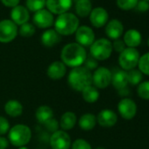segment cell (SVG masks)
Instances as JSON below:
<instances>
[{"mask_svg": "<svg viewBox=\"0 0 149 149\" xmlns=\"http://www.w3.org/2000/svg\"><path fill=\"white\" fill-rule=\"evenodd\" d=\"M87 58V53L84 47L77 43H69L66 45L61 53V61L65 66L70 68L81 67Z\"/></svg>", "mask_w": 149, "mask_h": 149, "instance_id": "1", "label": "cell"}, {"mask_svg": "<svg viewBox=\"0 0 149 149\" xmlns=\"http://www.w3.org/2000/svg\"><path fill=\"white\" fill-rule=\"evenodd\" d=\"M68 84L74 91L82 92L85 88L92 84L91 71L83 66L74 68L68 76Z\"/></svg>", "mask_w": 149, "mask_h": 149, "instance_id": "2", "label": "cell"}, {"mask_svg": "<svg viewBox=\"0 0 149 149\" xmlns=\"http://www.w3.org/2000/svg\"><path fill=\"white\" fill-rule=\"evenodd\" d=\"M32 138V131L23 124H18L10 128L8 132V140L14 146L20 147L27 145Z\"/></svg>", "mask_w": 149, "mask_h": 149, "instance_id": "3", "label": "cell"}, {"mask_svg": "<svg viewBox=\"0 0 149 149\" xmlns=\"http://www.w3.org/2000/svg\"><path fill=\"white\" fill-rule=\"evenodd\" d=\"M79 26V20L76 15L72 13H62L61 14L55 23V31L60 35H70L74 33Z\"/></svg>", "mask_w": 149, "mask_h": 149, "instance_id": "4", "label": "cell"}, {"mask_svg": "<svg viewBox=\"0 0 149 149\" xmlns=\"http://www.w3.org/2000/svg\"><path fill=\"white\" fill-rule=\"evenodd\" d=\"M112 50V43L104 38L94 41L91 46V54L97 61L107 60L111 55Z\"/></svg>", "mask_w": 149, "mask_h": 149, "instance_id": "5", "label": "cell"}, {"mask_svg": "<svg viewBox=\"0 0 149 149\" xmlns=\"http://www.w3.org/2000/svg\"><path fill=\"white\" fill-rule=\"evenodd\" d=\"M140 54L136 48L125 47V49L119 54L118 64L125 71H129L138 66Z\"/></svg>", "mask_w": 149, "mask_h": 149, "instance_id": "6", "label": "cell"}, {"mask_svg": "<svg viewBox=\"0 0 149 149\" xmlns=\"http://www.w3.org/2000/svg\"><path fill=\"white\" fill-rule=\"evenodd\" d=\"M112 73L105 67H99L92 74V84L97 89H105L111 84Z\"/></svg>", "mask_w": 149, "mask_h": 149, "instance_id": "7", "label": "cell"}, {"mask_svg": "<svg viewBox=\"0 0 149 149\" xmlns=\"http://www.w3.org/2000/svg\"><path fill=\"white\" fill-rule=\"evenodd\" d=\"M18 34V28L16 24L12 20L0 21V42L8 43L13 41Z\"/></svg>", "mask_w": 149, "mask_h": 149, "instance_id": "8", "label": "cell"}, {"mask_svg": "<svg viewBox=\"0 0 149 149\" xmlns=\"http://www.w3.org/2000/svg\"><path fill=\"white\" fill-rule=\"evenodd\" d=\"M118 111L124 119L131 120L137 114V104L132 99L124 97L118 104Z\"/></svg>", "mask_w": 149, "mask_h": 149, "instance_id": "9", "label": "cell"}, {"mask_svg": "<svg viewBox=\"0 0 149 149\" xmlns=\"http://www.w3.org/2000/svg\"><path fill=\"white\" fill-rule=\"evenodd\" d=\"M52 149H69L71 146L70 136L63 130H57L50 137Z\"/></svg>", "mask_w": 149, "mask_h": 149, "instance_id": "10", "label": "cell"}, {"mask_svg": "<svg viewBox=\"0 0 149 149\" xmlns=\"http://www.w3.org/2000/svg\"><path fill=\"white\" fill-rule=\"evenodd\" d=\"M76 40L77 44L82 47H89L91 46L95 41V34L91 28L89 26H81L77 28L76 31Z\"/></svg>", "mask_w": 149, "mask_h": 149, "instance_id": "11", "label": "cell"}, {"mask_svg": "<svg viewBox=\"0 0 149 149\" xmlns=\"http://www.w3.org/2000/svg\"><path fill=\"white\" fill-rule=\"evenodd\" d=\"M97 122L100 126L104 128H111L118 122L117 113L110 109L102 110L97 116Z\"/></svg>", "mask_w": 149, "mask_h": 149, "instance_id": "12", "label": "cell"}, {"mask_svg": "<svg viewBox=\"0 0 149 149\" xmlns=\"http://www.w3.org/2000/svg\"><path fill=\"white\" fill-rule=\"evenodd\" d=\"M67 72V68L65 64L62 61H54L52 62L47 69V77L52 80H61L64 77Z\"/></svg>", "mask_w": 149, "mask_h": 149, "instance_id": "13", "label": "cell"}, {"mask_svg": "<svg viewBox=\"0 0 149 149\" xmlns=\"http://www.w3.org/2000/svg\"><path fill=\"white\" fill-rule=\"evenodd\" d=\"M109 19L108 13L105 9L102 7H97L93 9L91 13V22L95 27H102L104 26Z\"/></svg>", "mask_w": 149, "mask_h": 149, "instance_id": "14", "label": "cell"}, {"mask_svg": "<svg viewBox=\"0 0 149 149\" xmlns=\"http://www.w3.org/2000/svg\"><path fill=\"white\" fill-rule=\"evenodd\" d=\"M124 33V26L121 21L118 19H111L105 27L106 35L111 40L119 39Z\"/></svg>", "mask_w": 149, "mask_h": 149, "instance_id": "15", "label": "cell"}, {"mask_svg": "<svg viewBox=\"0 0 149 149\" xmlns=\"http://www.w3.org/2000/svg\"><path fill=\"white\" fill-rule=\"evenodd\" d=\"M34 24L40 28H47L53 25V15L47 10L38 11L33 16Z\"/></svg>", "mask_w": 149, "mask_h": 149, "instance_id": "16", "label": "cell"}, {"mask_svg": "<svg viewBox=\"0 0 149 149\" xmlns=\"http://www.w3.org/2000/svg\"><path fill=\"white\" fill-rule=\"evenodd\" d=\"M72 4V0H47L46 5L50 12L56 14H62L67 12Z\"/></svg>", "mask_w": 149, "mask_h": 149, "instance_id": "17", "label": "cell"}, {"mask_svg": "<svg viewBox=\"0 0 149 149\" xmlns=\"http://www.w3.org/2000/svg\"><path fill=\"white\" fill-rule=\"evenodd\" d=\"M124 43L127 47L136 48L142 41V36L139 31L136 29H129L124 34Z\"/></svg>", "mask_w": 149, "mask_h": 149, "instance_id": "18", "label": "cell"}, {"mask_svg": "<svg viewBox=\"0 0 149 149\" xmlns=\"http://www.w3.org/2000/svg\"><path fill=\"white\" fill-rule=\"evenodd\" d=\"M111 84L118 91L126 88L127 85L129 84L128 77H127V71L119 69V70H117L116 72H114L112 74Z\"/></svg>", "mask_w": 149, "mask_h": 149, "instance_id": "19", "label": "cell"}, {"mask_svg": "<svg viewBox=\"0 0 149 149\" xmlns=\"http://www.w3.org/2000/svg\"><path fill=\"white\" fill-rule=\"evenodd\" d=\"M11 17L13 19V22L17 25H23L27 22L29 19V13L28 11L20 6H15L11 13Z\"/></svg>", "mask_w": 149, "mask_h": 149, "instance_id": "20", "label": "cell"}, {"mask_svg": "<svg viewBox=\"0 0 149 149\" xmlns=\"http://www.w3.org/2000/svg\"><path fill=\"white\" fill-rule=\"evenodd\" d=\"M5 111L8 116L12 118H17L23 113V105L19 101L16 99H11L6 103Z\"/></svg>", "mask_w": 149, "mask_h": 149, "instance_id": "21", "label": "cell"}, {"mask_svg": "<svg viewBox=\"0 0 149 149\" xmlns=\"http://www.w3.org/2000/svg\"><path fill=\"white\" fill-rule=\"evenodd\" d=\"M77 121V115L73 111H66L60 119V126L63 131H68L74 127Z\"/></svg>", "mask_w": 149, "mask_h": 149, "instance_id": "22", "label": "cell"}, {"mask_svg": "<svg viewBox=\"0 0 149 149\" xmlns=\"http://www.w3.org/2000/svg\"><path fill=\"white\" fill-rule=\"evenodd\" d=\"M35 117L39 123L45 125L47 122L54 118V111L48 105H41L35 111Z\"/></svg>", "mask_w": 149, "mask_h": 149, "instance_id": "23", "label": "cell"}, {"mask_svg": "<svg viewBox=\"0 0 149 149\" xmlns=\"http://www.w3.org/2000/svg\"><path fill=\"white\" fill-rule=\"evenodd\" d=\"M61 41V36L55 30H47L41 35V42L45 47H52Z\"/></svg>", "mask_w": 149, "mask_h": 149, "instance_id": "24", "label": "cell"}, {"mask_svg": "<svg viewBox=\"0 0 149 149\" xmlns=\"http://www.w3.org/2000/svg\"><path fill=\"white\" fill-rule=\"evenodd\" d=\"M97 123V117L92 113H85L78 120L79 126L84 131H91L94 129Z\"/></svg>", "mask_w": 149, "mask_h": 149, "instance_id": "25", "label": "cell"}, {"mask_svg": "<svg viewBox=\"0 0 149 149\" xmlns=\"http://www.w3.org/2000/svg\"><path fill=\"white\" fill-rule=\"evenodd\" d=\"M82 96H83V98L85 102L90 103V104H93L98 100L100 94H99L98 89H97L94 85L91 84V85L88 86L87 88H85L82 91Z\"/></svg>", "mask_w": 149, "mask_h": 149, "instance_id": "26", "label": "cell"}, {"mask_svg": "<svg viewBox=\"0 0 149 149\" xmlns=\"http://www.w3.org/2000/svg\"><path fill=\"white\" fill-rule=\"evenodd\" d=\"M77 13L81 17H86L91 13V3L90 0H78L76 5Z\"/></svg>", "mask_w": 149, "mask_h": 149, "instance_id": "27", "label": "cell"}, {"mask_svg": "<svg viewBox=\"0 0 149 149\" xmlns=\"http://www.w3.org/2000/svg\"><path fill=\"white\" fill-rule=\"evenodd\" d=\"M127 77H128V84L135 86V85H139L143 79V74L136 68L131 69L129 71H127Z\"/></svg>", "mask_w": 149, "mask_h": 149, "instance_id": "28", "label": "cell"}, {"mask_svg": "<svg viewBox=\"0 0 149 149\" xmlns=\"http://www.w3.org/2000/svg\"><path fill=\"white\" fill-rule=\"evenodd\" d=\"M139 70L146 76H149V52L139 57L138 63Z\"/></svg>", "mask_w": 149, "mask_h": 149, "instance_id": "29", "label": "cell"}, {"mask_svg": "<svg viewBox=\"0 0 149 149\" xmlns=\"http://www.w3.org/2000/svg\"><path fill=\"white\" fill-rule=\"evenodd\" d=\"M137 95L143 100H149V81L141 82L138 85Z\"/></svg>", "mask_w": 149, "mask_h": 149, "instance_id": "30", "label": "cell"}, {"mask_svg": "<svg viewBox=\"0 0 149 149\" xmlns=\"http://www.w3.org/2000/svg\"><path fill=\"white\" fill-rule=\"evenodd\" d=\"M46 5V0H26V6L32 12L42 10Z\"/></svg>", "mask_w": 149, "mask_h": 149, "instance_id": "31", "label": "cell"}, {"mask_svg": "<svg viewBox=\"0 0 149 149\" xmlns=\"http://www.w3.org/2000/svg\"><path fill=\"white\" fill-rule=\"evenodd\" d=\"M138 1L139 0H117V6L124 11H129L135 8Z\"/></svg>", "mask_w": 149, "mask_h": 149, "instance_id": "32", "label": "cell"}, {"mask_svg": "<svg viewBox=\"0 0 149 149\" xmlns=\"http://www.w3.org/2000/svg\"><path fill=\"white\" fill-rule=\"evenodd\" d=\"M35 32V28L32 24L25 23L21 25V27L19 29V33L23 37H31L33 35Z\"/></svg>", "mask_w": 149, "mask_h": 149, "instance_id": "33", "label": "cell"}, {"mask_svg": "<svg viewBox=\"0 0 149 149\" xmlns=\"http://www.w3.org/2000/svg\"><path fill=\"white\" fill-rule=\"evenodd\" d=\"M71 149H92V147L87 140L77 139L71 144Z\"/></svg>", "mask_w": 149, "mask_h": 149, "instance_id": "34", "label": "cell"}, {"mask_svg": "<svg viewBox=\"0 0 149 149\" xmlns=\"http://www.w3.org/2000/svg\"><path fill=\"white\" fill-rule=\"evenodd\" d=\"M10 128V123L7 118L3 116H0V136L8 133Z\"/></svg>", "mask_w": 149, "mask_h": 149, "instance_id": "35", "label": "cell"}, {"mask_svg": "<svg viewBox=\"0 0 149 149\" xmlns=\"http://www.w3.org/2000/svg\"><path fill=\"white\" fill-rule=\"evenodd\" d=\"M84 64V67L87 69H89L90 71L97 68V61L96 59H94L92 56L87 57Z\"/></svg>", "mask_w": 149, "mask_h": 149, "instance_id": "36", "label": "cell"}, {"mask_svg": "<svg viewBox=\"0 0 149 149\" xmlns=\"http://www.w3.org/2000/svg\"><path fill=\"white\" fill-rule=\"evenodd\" d=\"M134 9L139 13H146L149 10V2L145 0H139Z\"/></svg>", "mask_w": 149, "mask_h": 149, "instance_id": "37", "label": "cell"}, {"mask_svg": "<svg viewBox=\"0 0 149 149\" xmlns=\"http://www.w3.org/2000/svg\"><path fill=\"white\" fill-rule=\"evenodd\" d=\"M125 44L124 43L123 40H120V39H118V40H115L114 42L112 43V49H114L116 52L118 53H121L123 52L125 49Z\"/></svg>", "mask_w": 149, "mask_h": 149, "instance_id": "38", "label": "cell"}, {"mask_svg": "<svg viewBox=\"0 0 149 149\" xmlns=\"http://www.w3.org/2000/svg\"><path fill=\"white\" fill-rule=\"evenodd\" d=\"M45 125H46V127H47V129L48 131L54 132H56V131L58 130L59 124H58V122H57L54 118H52L51 120H49L48 122H47V123L45 124Z\"/></svg>", "mask_w": 149, "mask_h": 149, "instance_id": "39", "label": "cell"}, {"mask_svg": "<svg viewBox=\"0 0 149 149\" xmlns=\"http://www.w3.org/2000/svg\"><path fill=\"white\" fill-rule=\"evenodd\" d=\"M2 3L6 6H9V7H15L17 6V5L19 4V0H1Z\"/></svg>", "mask_w": 149, "mask_h": 149, "instance_id": "40", "label": "cell"}, {"mask_svg": "<svg viewBox=\"0 0 149 149\" xmlns=\"http://www.w3.org/2000/svg\"><path fill=\"white\" fill-rule=\"evenodd\" d=\"M9 146V140L6 137L0 136V149H6Z\"/></svg>", "mask_w": 149, "mask_h": 149, "instance_id": "41", "label": "cell"}, {"mask_svg": "<svg viewBox=\"0 0 149 149\" xmlns=\"http://www.w3.org/2000/svg\"><path fill=\"white\" fill-rule=\"evenodd\" d=\"M119 91V95L120 96H125V95H128L129 94V91H128V89H127V87L126 88H125V89H122V90H120V91Z\"/></svg>", "mask_w": 149, "mask_h": 149, "instance_id": "42", "label": "cell"}, {"mask_svg": "<svg viewBox=\"0 0 149 149\" xmlns=\"http://www.w3.org/2000/svg\"><path fill=\"white\" fill-rule=\"evenodd\" d=\"M18 149H28V148L25 146H20V147H19Z\"/></svg>", "mask_w": 149, "mask_h": 149, "instance_id": "43", "label": "cell"}, {"mask_svg": "<svg viewBox=\"0 0 149 149\" xmlns=\"http://www.w3.org/2000/svg\"><path fill=\"white\" fill-rule=\"evenodd\" d=\"M95 149H105V148L103 147V146H98V147H96Z\"/></svg>", "mask_w": 149, "mask_h": 149, "instance_id": "44", "label": "cell"}, {"mask_svg": "<svg viewBox=\"0 0 149 149\" xmlns=\"http://www.w3.org/2000/svg\"><path fill=\"white\" fill-rule=\"evenodd\" d=\"M147 45H148V47H149V38H148V40H147Z\"/></svg>", "mask_w": 149, "mask_h": 149, "instance_id": "45", "label": "cell"}, {"mask_svg": "<svg viewBox=\"0 0 149 149\" xmlns=\"http://www.w3.org/2000/svg\"><path fill=\"white\" fill-rule=\"evenodd\" d=\"M145 1H147V2H149V0H145Z\"/></svg>", "mask_w": 149, "mask_h": 149, "instance_id": "46", "label": "cell"}, {"mask_svg": "<svg viewBox=\"0 0 149 149\" xmlns=\"http://www.w3.org/2000/svg\"><path fill=\"white\" fill-rule=\"evenodd\" d=\"M74 1H76V2H77V1H78V0H74Z\"/></svg>", "mask_w": 149, "mask_h": 149, "instance_id": "47", "label": "cell"}, {"mask_svg": "<svg viewBox=\"0 0 149 149\" xmlns=\"http://www.w3.org/2000/svg\"><path fill=\"white\" fill-rule=\"evenodd\" d=\"M148 132H149V129H148Z\"/></svg>", "mask_w": 149, "mask_h": 149, "instance_id": "48", "label": "cell"}]
</instances>
